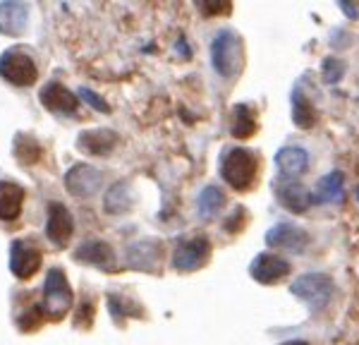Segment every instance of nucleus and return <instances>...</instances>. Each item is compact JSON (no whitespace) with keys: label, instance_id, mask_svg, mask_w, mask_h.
<instances>
[{"label":"nucleus","instance_id":"7c9ffc66","mask_svg":"<svg viewBox=\"0 0 359 345\" xmlns=\"http://www.w3.org/2000/svg\"><path fill=\"white\" fill-rule=\"evenodd\" d=\"M242 221H245V209H240V206H237V209L233 211V218H230V221H225V228H228L230 233H237Z\"/></svg>","mask_w":359,"mask_h":345},{"label":"nucleus","instance_id":"6ab92c4d","mask_svg":"<svg viewBox=\"0 0 359 345\" xmlns=\"http://www.w3.org/2000/svg\"><path fill=\"white\" fill-rule=\"evenodd\" d=\"M77 259L84 264H94V266H113V250L101 240H89L77 250Z\"/></svg>","mask_w":359,"mask_h":345},{"label":"nucleus","instance_id":"7ed1b4c3","mask_svg":"<svg viewBox=\"0 0 359 345\" xmlns=\"http://www.w3.org/2000/svg\"><path fill=\"white\" fill-rule=\"evenodd\" d=\"M69 304H72V288H69L62 269H50L46 276L43 285V314L46 319H62L69 312Z\"/></svg>","mask_w":359,"mask_h":345},{"label":"nucleus","instance_id":"bb28decb","mask_svg":"<svg viewBox=\"0 0 359 345\" xmlns=\"http://www.w3.org/2000/svg\"><path fill=\"white\" fill-rule=\"evenodd\" d=\"M345 74V62L338 60V58H326L323 60V79H326L328 84L333 82H340Z\"/></svg>","mask_w":359,"mask_h":345},{"label":"nucleus","instance_id":"423d86ee","mask_svg":"<svg viewBox=\"0 0 359 345\" xmlns=\"http://www.w3.org/2000/svg\"><path fill=\"white\" fill-rule=\"evenodd\" d=\"M43 255L32 240H15L10 245V271L15 278L27 280L41 269Z\"/></svg>","mask_w":359,"mask_h":345},{"label":"nucleus","instance_id":"f03ea898","mask_svg":"<svg viewBox=\"0 0 359 345\" xmlns=\"http://www.w3.org/2000/svg\"><path fill=\"white\" fill-rule=\"evenodd\" d=\"M259 170V156L249 149H230L221 161V175L230 187L247 189Z\"/></svg>","mask_w":359,"mask_h":345},{"label":"nucleus","instance_id":"5701e85b","mask_svg":"<svg viewBox=\"0 0 359 345\" xmlns=\"http://www.w3.org/2000/svg\"><path fill=\"white\" fill-rule=\"evenodd\" d=\"M103 206H106V211L113 216L125 214V211L132 206V197H130V187H127V182H115V185L108 189Z\"/></svg>","mask_w":359,"mask_h":345},{"label":"nucleus","instance_id":"4be33fe9","mask_svg":"<svg viewBox=\"0 0 359 345\" xmlns=\"http://www.w3.org/2000/svg\"><path fill=\"white\" fill-rule=\"evenodd\" d=\"M292 118H294V125H297V128H302V130H311L316 125V108L311 106V101L306 99L302 91H294Z\"/></svg>","mask_w":359,"mask_h":345},{"label":"nucleus","instance_id":"72a5a7b5","mask_svg":"<svg viewBox=\"0 0 359 345\" xmlns=\"http://www.w3.org/2000/svg\"><path fill=\"white\" fill-rule=\"evenodd\" d=\"M283 345H309L306 341H290V343H283Z\"/></svg>","mask_w":359,"mask_h":345},{"label":"nucleus","instance_id":"c85d7f7f","mask_svg":"<svg viewBox=\"0 0 359 345\" xmlns=\"http://www.w3.org/2000/svg\"><path fill=\"white\" fill-rule=\"evenodd\" d=\"M108 307H111V312H113L115 319H123V316H127V314H135V312H130V309H127L125 297H120V295H111V297H108Z\"/></svg>","mask_w":359,"mask_h":345},{"label":"nucleus","instance_id":"dca6fc26","mask_svg":"<svg viewBox=\"0 0 359 345\" xmlns=\"http://www.w3.org/2000/svg\"><path fill=\"white\" fill-rule=\"evenodd\" d=\"M276 165L285 177H297L309 168V156H306V151L299 147H285L278 151Z\"/></svg>","mask_w":359,"mask_h":345},{"label":"nucleus","instance_id":"2eb2a0df","mask_svg":"<svg viewBox=\"0 0 359 345\" xmlns=\"http://www.w3.org/2000/svg\"><path fill=\"white\" fill-rule=\"evenodd\" d=\"M25 204V189L17 182L0 180V221H15L22 214Z\"/></svg>","mask_w":359,"mask_h":345},{"label":"nucleus","instance_id":"9d476101","mask_svg":"<svg viewBox=\"0 0 359 345\" xmlns=\"http://www.w3.org/2000/svg\"><path fill=\"white\" fill-rule=\"evenodd\" d=\"M161 252H163V243L161 240H139L127 250V264L135 271H154L161 262Z\"/></svg>","mask_w":359,"mask_h":345},{"label":"nucleus","instance_id":"a878e982","mask_svg":"<svg viewBox=\"0 0 359 345\" xmlns=\"http://www.w3.org/2000/svg\"><path fill=\"white\" fill-rule=\"evenodd\" d=\"M46 321V314L41 309V304H34V307H29L25 314L17 319V324H20L22 331H36L39 326H41Z\"/></svg>","mask_w":359,"mask_h":345},{"label":"nucleus","instance_id":"9b49d317","mask_svg":"<svg viewBox=\"0 0 359 345\" xmlns=\"http://www.w3.org/2000/svg\"><path fill=\"white\" fill-rule=\"evenodd\" d=\"M266 245L278 247V250L304 252L306 245H309V235L302 228L292 226V223H280V226H273L266 233Z\"/></svg>","mask_w":359,"mask_h":345},{"label":"nucleus","instance_id":"4468645a","mask_svg":"<svg viewBox=\"0 0 359 345\" xmlns=\"http://www.w3.org/2000/svg\"><path fill=\"white\" fill-rule=\"evenodd\" d=\"M29 10L25 3H0V34L22 36L27 29Z\"/></svg>","mask_w":359,"mask_h":345},{"label":"nucleus","instance_id":"39448f33","mask_svg":"<svg viewBox=\"0 0 359 345\" xmlns=\"http://www.w3.org/2000/svg\"><path fill=\"white\" fill-rule=\"evenodd\" d=\"M0 77L15 86H29L36 82L39 70L34 60L22 50H5L0 55Z\"/></svg>","mask_w":359,"mask_h":345},{"label":"nucleus","instance_id":"1a4fd4ad","mask_svg":"<svg viewBox=\"0 0 359 345\" xmlns=\"http://www.w3.org/2000/svg\"><path fill=\"white\" fill-rule=\"evenodd\" d=\"M249 273L257 283H264V285H271V283H278L280 278H285L290 273V262L278 255H259L257 259L252 262L249 266Z\"/></svg>","mask_w":359,"mask_h":345},{"label":"nucleus","instance_id":"b1692460","mask_svg":"<svg viewBox=\"0 0 359 345\" xmlns=\"http://www.w3.org/2000/svg\"><path fill=\"white\" fill-rule=\"evenodd\" d=\"M41 144H39L34 137H27V135H20L15 140V156L20 161L22 165H32L41 158Z\"/></svg>","mask_w":359,"mask_h":345},{"label":"nucleus","instance_id":"aec40b11","mask_svg":"<svg viewBox=\"0 0 359 345\" xmlns=\"http://www.w3.org/2000/svg\"><path fill=\"white\" fill-rule=\"evenodd\" d=\"M230 132L237 140H249V137L257 135V113L249 106H235L233 111V125H230Z\"/></svg>","mask_w":359,"mask_h":345},{"label":"nucleus","instance_id":"412c9836","mask_svg":"<svg viewBox=\"0 0 359 345\" xmlns=\"http://www.w3.org/2000/svg\"><path fill=\"white\" fill-rule=\"evenodd\" d=\"M343 172L340 170H333L328 172L326 177H321L316 185V201H321V204H333V201H340V197H343Z\"/></svg>","mask_w":359,"mask_h":345},{"label":"nucleus","instance_id":"473e14b6","mask_svg":"<svg viewBox=\"0 0 359 345\" xmlns=\"http://www.w3.org/2000/svg\"><path fill=\"white\" fill-rule=\"evenodd\" d=\"M340 5V10H343V13L350 17V20H357L359 17V8H355V5H350L347 3V0H343V3H338Z\"/></svg>","mask_w":359,"mask_h":345},{"label":"nucleus","instance_id":"a211bd4d","mask_svg":"<svg viewBox=\"0 0 359 345\" xmlns=\"http://www.w3.org/2000/svg\"><path fill=\"white\" fill-rule=\"evenodd\" d=\"M278 201H280L285 209L294 211V214H302V211L309 209L311 194H309V189L304 185H299V182H283V185L278 187Z\"/></svg>","mask_w":359,"mask_h":345},{"label":"nucleus","instance_id":"c756f323","mask_svg":"<svg viewBox=\"0 0 359 345\" xmlns=\"http://www.w3.org/2000/svg\"><path fill=\"white\" fill-rule=\"evenodd\" d=\"M91 319H94V304H91L89 300H84V302H82V307H79L77 319H74V321H77L79 329H89Z\"/></svg>","mask_w":359,"mask_h":345},{"label":"nucleus","instance_id":"ddd939ff","mask_svg":"<svg viewBox=\"0 0 359 345\" xmlns=\"http://www.w3.org/2000/svg\"><path fill=\"white\" fill-rule=\"evenodd\" d=\"M41 103L43 108H48L50 113H60V115H69L77 111V99H74V94L67 89V86H62L60 82H48L41 89Z\"/></svg>","mask_w":359,"mask_h":345},{"label":"nucleus","instance_id":"f8f14e48","mask_svg":"<svg viewBox=\"0 0 359 345\" xmlns=\"http://www.w3.org/2000/svg\"><path fill=\"white\" fill-rule=\"evenodd\" d=\"M65 187L74 197H89V194H94L101 187V172L86 163H77L67 170Z\"/></svg>","mask_w":359,"mask_h":345},{"label":"nucleus","instance_id":"20e7f679","mask_svg":"<svg viewBox=\"0 0 359 345\" xmlns=\"http://www.w3.org/2000/svg\"><path fill=\"white\" fill-rule=\"evenodd\" d=\"M290 290L294 297L306 302V307H309L311 312H318V309H323L331 302L335 285H333L331 276H326V273H304L290 285Z\"/></svg>","mask_w":359,"mask_h":345},{"label":"nucleus","instance_id":"2f4dec72","mask_svg":"<svg viewBox=\"0 0 359 345\" xmlns=\"http://www.w3.org/2000/svg\"><path fill=\"white\" fill-rule=\"evenodd\" d=\"M206 15H223V13H230V3H204L201 5Z\"/></svg>","mask_w":359,"mask_h":345},{"label":"nucleus","instance_id":"cd10ccee","mask_svg":"<svg viewBox=\"0 0 359 345\" xmlns=\"http://www.w3.org/2000/svg\"><path fill=\"white\" fill-rule=\"evenodd\" d=\"M79 96H82V99L89 103V106H94L98 113H108V111H111V106H108V103L103 101L101 96L96 94V91L86 89V86H82V89H79Z\"/></svg>","mask_w":359,"mask_h":345},{"label":"nucleus","instance_id":"393cba45","mask_svg":"<svg viewBox=\"0 0 359 345\" xmlns=\"http://www.w3.org/2000/svg\"><path fill=\"white\" fill-rule=\"evenodd\" d=\"M223 192L216 185H208L206 189H201L199 199H196V206H199V214L204 218H211L213 214H218L223 206Z\"/></svg>","mask_w":359,"mask_h":345},{"label":"nucleus","instance_id":"f3484780","mask_svg":"<svg viewBox=\"0 0 359 345\" xmlns=\"http://www.w3.org/2000/svg\"><path fill=\"white\" fill-rule=\"evenodd\" d=\"M115 144H118V135L111 130H94L79 135V149L91 156H106Z\"/></svg>","mask_w":359,"mask_h":345},{"label":"nucleus","instance_id":"0eeeda50","mask_svg":"<svg viewBox=\"0 0 359 345\" xmlns=\"http://www.w3.org/2000/svg\"><path fill=\"white\" fill-rule=\"evenodd\" d=\"M208 255H211V243L206 238L187 240V243L177 245L175 255H172V266L177 271H194V269L204 266Z\"/></svg>","mask_w":359,"mask_h":345},{"label":"nucleus","instance_id":"f704fd0d","mask_svg":"<svg viewBox=\"0 0 359 345\" xmlns=\"http://www.w3.org/2000/svg\"><path fill=\"white\" fill-rule=\"evenodd\" d=\"M357 199H359V189H357Z\"/></svg>","mask_w":359,"mask_h":345},{"label":"nucleus","instance_id":"f257e3e1","mask_svg":"<svg viewBox=\"0 0 359 345\" xmlns=\"http://www.w3.org/2000/svg\"><path fill=\"white\" fill-rule=\"evenodd\" d=\"M242 39L237 36L233 29H223L216 34L211 43V60L216 72L225 79H233L242 70Z\"/></svg>","mask_w":359,"mask_h":345},{"label":"nucleus","instance_id":"6e6552de","mask_svg":"<svg viewBox=\"0 0 359 345\" xmlns=\"http://www.w3.org/2000/svg\"><path fill=\"white\" fill-rule=\"evenodd\" d=\"M72 216L60 201H50L48 204V221H46V235L55 247H67L69 238H72Z\"/></svg>","mask_w":359,"mask_h":345}]
</instances>
